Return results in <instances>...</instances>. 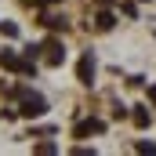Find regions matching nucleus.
<instances>
[{
	"label": "nucleus",
	"mask_w": 156,
	"mask_h": 156,
	"mask_svg": "<svg viewBox=\"0 0 156 156\" xmlns=\"http://www.w3.org/2000/svg\"><path fill=\"white\" fill-rule=\"evenodd\" d=\"M15 94L22 98V109H18L22 116L33 120V116H44V113H47V102H44L40 94H33V91H15Z\"/></svg>",
	"instance_id": "obj_1"
},
{
	"label": "nucleus",
	"mask_w": 156,
	"mask_h": 156,
	"mask_svg": "<svg viewBox=\"0 0 156 156\" xmlns=\"http://www.w3.org/2000/svg\"><path fill=\"white\" fill-rule=\"evenodd\" d=\"M76 80L80 83H91V80H94V58H91V55H83L76 62Z\"/></svg>",
	"instance_id": "obj_2"
},
{
	"label": "nucleus",
	"mask_w": 156,
	"mask_h": 156,
	"mask_svg": "<svg viewBox=\"0 0 156 156\" xmlns=\"http://www.w3.org/2000/svg\"><path fill=\"white\" fill-rule=\"evenodd\" d=\"M44 51H47V66H58V62L66 58V51H62V40H47V44H44Z\"/></svg>",
	"instance_id": "obj_3"
},
{
	"label": "nucleus",
	"mask_w": 156,
	"mask_h": 156,
	"mask_svg": "<svg viewBox=\"0 0 156 156\" xmlns=\"http://www.w3.org/2000/svg\"><path fill=\"white\" fill-rule=\"evenodd\" d=\"M102 127H105L102 120H83V123H76V131H73V134H76V138H87V134H98Z\"/></svg>",
	"instance_id": "obj_4"
},
{
	"label": "nucleus",
	"mask_w": 156,
	"mask_h": 156,
	"mask_svg": "<svg viewBox=\"0 0 156 156\" xmlns=\"http://www.w3.org/2000/svg\"><path fill=\"white\" fill-rule=\"evenodd\" d=\"M0 66H4V69H18V73H22V66H26V62H22L15 51H0Z\"/></svg>",
	"instance_id": "obj_5"
},
{
	"label": "nucleus",
	"mask_w": 156,
	"mask_h": 156,
	"mask_svg": "<svg viewBox=\"0 0 156 156\" xmlns=\"http://www.w3.org/2000/svg\"><path fill=\"white\" fill-rule=\"evenodd\" d=\"M131 120H134V123H138V127H149V109H145V105H134V113H131Z\"/></svg>",
	"instance_id": "obj_6"
},
{
	"label": "nucleus",
	"mask_w": 156,
	"mask_h": 156,
	"mask_svg": "<svg viewBox=\"0 0 156 156\" xmlns=\"http://www.w3.org/2000/svg\"><path fill=\"white\" fill-rule=\"evenodd\" d=\"M94 26H98L102 33H105V29H113V15H109V11H102V15L94 18Z\"/></svg>",
	"instance_id": "obj_7"
},
{
	"label": "nucleus",
	"mask_w": 156,
	"mask_h": 156,
	"mask_svg": "<svg viewBox=\"0 0 156 156\" xmlns=\"http://www.w3.org/2000/svg\"><path fill=\"white\" fill-rule=\"evenodd\" d=\"M44 26H47V29H66V18H55V15H47V18H44Z\"/></svg>",
	"instance_id": "obj_8"
},
{
	"label": "nucleus",
	"mask_w": 156,
	"mask_h": 156,
	"mask_svg": "<svg viewBox=\"0 0 156 156\" xmlns=\"http://www.w3.org/2000/svg\"><path fill=\"white\" fill-rule=\"evenodd\" d=\"M0 29H4V37H18V26L15 22H0Z\"/></svg>",
	"instance_id": "obj_9"
},
{
	"label": "nucleus",
	"mask_w": 156,
	"mask_h": 156,
	"mask_svg": "<svg viewBox=\"0 0 156 156\" xmlns=\"http://www.w3.org/2000/svg\"><path fill=\"white\" fill-rule=\"evenodd\" d=\"M138 153H156V142H138Z\"/></svg>",
	"instance_id": "obj_10"
},
{
	"label": "nucleus",
	"mask_w": 156,
	"mask_h": 156,
	"mask_svg": "<svg viewBox=\"0 0 156 156\" xmlns=\"http://www.w3.org/2000/svg\"><path fill=\"white\" fill-rule=\"evenodd\" d=\"M149 98H153V102H156V83H153V87H149Z\"/></svg>",
	"instance_id": "obj_11"
},
{
	"label": "nucleus",
	"mask_w": 156,
	"mask_h": 156,
	"mask_svg": "<svg viewBox=\"0 0 156 156\" xmlns=\"http://www.w3.org/2000/svg\"><path fill=\"white\" fill-rule=\"evenodd\" d=\"M37 4H58V0H37Z\"/></svg>",
	"instance_id": "obj_12"
},
{
	"label": "nucleus",
	"mask_w": 156,
	"mask_h": 156,
	"mask_svg": "<svg viewBox=\"0 0 156 156\" xmlns=\"http://www.w3.org/2000/svg\"><path fill=\"white\" fill-rule=\"evenodd\" d=\"M102 4H113V0H102Z\"/></svg>",
	"instance_id": "obj_13"
}]
</instances>
